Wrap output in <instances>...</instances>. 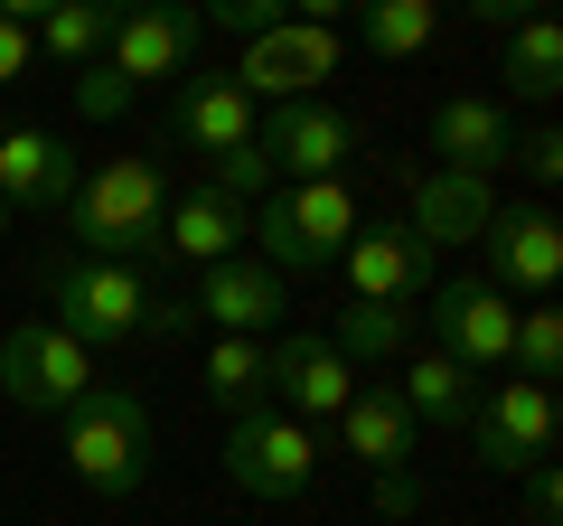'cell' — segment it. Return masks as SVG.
<instances>
[{
    "instance_id": "cell-24",
    "label": "cell",
    "mask_w": 563,
    "mask_h": 526,
    "mask_svg": "<svg viewBox=\"0 0 563 526\" xmlns=\"http://www.w3.org/2000/svg\"><path fill=\"white\" fill-rule=\"evenodd\" d=\"M29 39H38V57H57L66 76H85V66L103 57V39H113V10H103V0H57V10H38Z\"/></svg>"
},
{
    "instance_id": "cell-32",
    "label": "cell",
    "mask_w": 563,
    "mask_h": 526,
    "mask_svg": "<svg viewBox=\"0 0 563 526\" xmlns=\"http://www.w3.org/2000/svg\"><path fill=\"white\" fill-rule=\"evenodd\" d=\"M517 161H526V179L554 188L563 179V132H517Z\"/></svg>"
},
{
    "instance_id": "cell-12",
    "label": "cell",
    "mask_w": 563,
    "mask_h": 526,
    "mask_svg": "<svg viewBox=\"0 0 563 526\" xmlns=\"http://www.w3.org/2000/svg\"><path fill=\"white\" fill-rule=\"evenodd\" d=\"M479 244H488V273H479L488 292H526V302H544V292L563 283V226H554V207H498V217L479 226Z\"/></svg>"
},
{
    "instance_id": "cell-18",
    "label": "cell",
    "mask_w": 563,
    "mask_h": 526,
    "mask_svg": "<svg viewBox=\"0 0 563 526\" xmlns=\"http://www.w3.org/2000/svg\"><path fill=\"white\" fill-rule=\"evenodd\" d=\"M254 122H263V103L244 95L235 76H179L169 132H179L198 161H225V151H244V142H254Z\"/></svg>"
},
{
    "instance_id": "cell-21",
    "label": "cell",
    "mask_w": 563,
    "mask_h": 526,
    "mask_svg": "<svg viewBox=\"0 0 563 526\" xmlns=\"http://www.w3.org/2000/svg\"><path fill=\"white\" fill-rule=\"evenodd\" d=\"M339 432H347V451H357L376 480H385V470H413V451H422V424L395 405V385H357L347 414H339Z\"/></svg>"
},
{
    "instance_id": "cell-4",
    "label": "cell",
    "mask_w": 563,
    "mask_h": 526,
    "mask_svg": "<svg viewBox=\"0 0 563 526\" xmlns=\"http://www.w3.org/2000/svg\"><path fill=\"white\" fill-rule=\"evenodd\" d=\"M0 385H10V405L57 414V424H66V414L103 385V366H95V348L66 339L57 320H10V329H0Z\"/></svg>"
},
{
    "instance_id": "cell-9",
    "label": "cell",
    "mask_w": 563,
    "mask_h": 526,
    "mask_svg": "<svg viewBox=\"0 0 563 526\" xmlns=\"http://www.w3.org/2000/svg\"><path fill=\"white\" fill-rule=\"evenodd\" d=\"M198 47H207V20L198 10H113V39H103L95 66H113L122 85H169V76H198Z\"/></svg>"
},
{
    "instance_id": "cell-17",
    "label": "cell",
    "mask_w": 563,
    "mask_h": 526,
    "mask_svg": "<svg viewBox=\"0 0 563 526\" xmlns=\"http://www.w3.org/2000/svg\"><path fill=\"white\" fill-rule=\"evenodd\" d=\"M188 310L217 320V339H263V329L282 320V273H273V263H254V254L207 263L198 292H188Z\"/></svg>"
},
{
    "instance_id": "cell-20",
    "label": "cell",
    "mask_w": 563,
    "mask_h": 526,
    "mask_svg": "<svg viewBox=\"0 0 563 526\" xmlns=\"http://www.w3.org/2000/svg\"><path fill=\"white\" fill-rule=\"evenodd\" d=\"M488 217H498V188H488V179L422 169V188H413V226H404V235H413V244H470Z\"/></svg>"
},
{
    "instance_id": "cell-6",
    "label": "cell",
    "mask_w": 563,
    "mask_h": 526,
    "mask_svg": "<svg viewBox=\"0 0 563 526\" xmlns=\"http://www.w3.org/2000/svg\"><path fill=\"white\" fill-rule=\"evenodd\" d=\"M225 480L244 489V498H301L310 480H320V432L291 424V414H235V432H225Z\"/></svg>"
},
{
    "instance_id": "cell-28",
    "label": "cell",
    "mask_w": 563,
    "mask_h": 526,
    "mask_svg": "<svg viewBox=\"0 0 563 526\" xmlns=\"http://www.w3.org/2000/svg\"><path fill=\"white\" fill-rule=\"evenodd\" d=\"M554 366H563V320H554V310H517V358H507V376H554Z\"/></svg>"
},
{
    "instance_id": "cell-34",
    "label": "cell",
    "mask_w": 563,
    "mask_h": 526,
    "mask_svg": "<svg viewBox=\"0 0 563 526\" xmlns=\"http://www.w3.org/2000/svg\"><path fill=\"white\" fill-rule=\"evenodd\" d=\"M376 507H385V517H404V507H413V470H385V480H376Z\"/></svg>"
},
{
    "instance_id": "cell-2",
    "label": "cell",
    "mask_w": 563,
    "mask_h": 526,
    "mask_svg": "<svg viewBox=\"0 0 563 526\" xmlns=\"http://www.w3.org/2000/svg\"><path fill=\"white\" fill-rule=\"evenodd\" d=\"M357 188L347 179H301V188H273V198L254 207V226H244V244H254V263H273V273H320V263L347 254V235H357Z\"/></svg>"
},
{
    "instance_id": "cell-8",
    "label": "cell",
    "mask_w": 563,
    "mask_h": 526,
    "mask_svg": "<svg viewBox=\"0 0 563 526\" xmlns=\"http://www.w3.org/2000/svg\"><path fill=\"white\" fill-rule=\"evenodd\" d=\"M422 302H432V348H442L451 366L488 376V366L517 358V302H507V292H488L479 273H461V283H432Z\"/></svg>"
},
{
    "instance_id": "cell-25",
    "label": "cell",
    "mask_w": 563,
    "mask_h": 526,
    "mask_svg": "<svg viewBox=\"0 0 563 526\" xmlns=\"http://www.w3.org/2000/svg\"><path fill=\"white\" fill-rule=\"evenodd\" d=\"M207 395L235 414H263L273 405V339H217L207 348Z\"/></svg>"
},
{
    "instance_id": "cell-27",
    "label": "cell",
    "mask_w": 563,
    "mask_h": 526,
    "mask_svg": "<svg viewBox=\"0 0 563 526\" xmlns=\"http://www.w3.org/2000/svg\"><path fill=\"white\" fill-rule=\"evenodd\" d=\"M339 348L347 366H385V358H413V310H376V302H347L339 310Z\"/></svg>"
},
{
    "instance_id": "cell-11",
    "label": "cell",
    "mask_w": 563,
    "mask_h": 526,
    "mask_svg": "<svg viewBox=\"0 0 563 526\" xmlns=\"http://www.w3.org/2000/svg\"><path fill=\"white\" fill-rule=\"evenodd\" d=\"M470 432H479V461H488V470H536V461H554V385L498 376V395L470 405Z\"/></svg>"
},
{
    "instance_id": "cell-14",
    "label": "cell",
    "mask_w": 563,
    "mask_h": 526,
    "mask_svg": "<svg viewBox=\"0 0 563 526\" xmlns=\"http://www.w3.org/2000/svg\"><path fill=\"white\" fill-rule=\"evenodd\" d=\"M347 395H357V366L329 339H273V414H291V424H339Z\"/></svg>"
},
{
    "instance_id": "cell-5",
    "label": "cell",
    "mask_w": 563,
    "mask_h": 526,
    "mask_svg": "<svg viewBox=\"0 0 563 526\" xmlns=\"http://www.w3.org/2000/svg\"><path fill=\"white\" fill-rule=\"evenodd\" d=\"M47 292H57V329L85 348H122L151 329V283L132 263H95V254H66L47 263Z\"/></svg>"
},
{
    "instance_id": "cell-29",
    "label": "cell",
    "mask_w": 563,
    "mask_h": 526,
    "mask_svg": "<svg viewBox=\"0 0 563 526\" xmlns=\"http://www.w3.org/2000/svg\"><path fill=\"white\" fill-rule=\"evenodd\" d=\"M38 0H0V85H20L29 66H38Z\"/></svg>"
},
{
    "instance_id": "cell-1",
    "label": "cell",
    "mask_w": 563,
    "mask_h": 526,
    "mask_svg": "<svg viewBox=\"0 0 563 526\" xmlns=\"http://www.w3.org/2000/svg\"><path fill=\"white\" fill-rule=\"evenodd\" d=\"M161 217H169V179H161V161H141V151H122V161L85 169L76 198H66L76 254L132 263V273H141V254H161Z\"/></svg>"
},
{
    "instance_id": "cell-22",
    "label": "cell",
    "mask_w": 563,
    "mask_h": 526,
    "mask_svg": "<svg viewBox=\"0 0 563 526\" xmlns=\"http://www.w3.org/2000/svg\"><path fill=\"white\" fill-rule=\"evenodd\" d=\"M395 405L413 414L422 432H442V424H470L479 385H470V366H451L442 348H413V358H404V385H395Z\"/></svg>"
},
{
    "instance_id": "cell-33",
    "label": "cell",
    "mask_w": 563,
    "mask_h": 526,
    "mask_svg": "<svg viewBox=\"0 0 563 526\" xmlns=\"http://www.w3.org/2000/svg\"><path fill=\"white\" fill-rule=\"evenodd\" d=\"M526 517H536V526H554V517H563V480H554V461L526 470Z\"/></svg>"
},
{
    "instance_id": "cell-13",
    "label": "cell",
    "mask_w": 563,
    "mask_h": 526,
    "mask_svg": "<svg viewBox=\"0 0 563 526\" xmlns=\"http://www.w3.org/2000/svg\"><path fill=\"white\" fill-rule=\"evenodd\" d=\"M76 151L57 142V132H38V122H20V132H0V207L10 217H66V198H76Z\"/></svg>"
},
{
    "instance_id": "cell-19",
    "label": "cell",
    "mask_w": 563,
    "mask_h": 526,
    "mask_svg": "<svg viewBox=\"0 0 563 526\" xmlns=\"http://www.w3.org/2000/svg\"><path fill=\"white\" fill-rule=\"evenodd\" d=\"M244 226H254V207L217 198V188H188V198H169V217H161V254H188L207 273V263L244 254Z\"/></svg>"
},
{
    "instance_id": "cell-23",
    "label": "cell",
    "mask_w": 563,
    "mask_h": 526,
    "mask_svg": "<svg viewBox=\"0 0 563 526\" xmlns=\"http://www.w3.org/2000/svg\"><path fill=\"white\" fill-rule=\"evenodd\" d=\"M507 95L517 103H554L563 95V29L544 20V10H526V20L507 29Z\"/></svg>"
},
{
    "instance_id": "cell-16",
    "label": "cell",
    "mask_w": 563,
    "mask_h": 526,
    "mask_svg": "<svg viewBox=\"0 0 563 526\" xmlns=\"http://www.w3.org/2000/svg\"><path fill=\"white\" fill-rule=\"evenodd\" d=\"M507 161H517V122H507V103L451 95L442 113H432V169H461V179H488V188H498Z\"/></svg>"
},
{
    "instance_id": "cell-15",
    "label": "cell",
    "mask_w": 563,
    "mask_h": 526,
    "mask_svg": "<svg viewBox=\"0 0 563 526\" xmlns=\"http://www.w3.org/2000/svg\"><path fill=\"white\" fill-rule=\"evenodd\" d=\"M339 263H347V292L376 310H413L432 292V244H413L404 226H357Z\"/></svg>"
},
{
    "instance_id": "cell-35",
    "label": "cell",
    "mask_w": 563,
    "mask_h": 526,
    "mask_svg": "<svg viewBox=\"0 0 563 526\" xmlns=\"http://www.w3.org/2000/svg\"><path fill=\"white\" fill-rule=\"evenodd\" d=\"M0 235H10V207H0Z\"/></svg>"
},
{
    "instance_id": "cell-26",
    "label": "cell",
    "mask_w": 563,
    "mask_h": 526,
    "mask_svg": "<svg viewBox=\"0 0 563 526\" xmlns=\"http://www.w3.org/2000/svg\"><path fill=\"white\" fill-rule=\"evenodd\" d=\"M432 39H442V10H432V0H366L357 10V47L366 57H422Z\"/></svg>"
},
{
    "instance_id": "cell-10",
    "label": "cell",
    "mask_w": 563,
    "mask_h": 526,
    "mask_svg": "<svg viewBox=\"0 0 563 526\" xmlns=\"http://www.w3.org/2000/svg\"><path fill=\"white\" fill-rule=\"evenodd\" d=\"M254 151L273 161L282 188L339 179V161L357 151V113H339V103H273V113L254 122Z\"/></svg>"
},
{
    "instance_id": "cell-31",
    "label": "cell",
    "mask_w": 563,
    "mask_h": 526,
    "mask_svg": "<svg viewBox=\"0 0 563 526\" xmlns=\"http://www.w3.org/2000/svg\"><path fill=\"white\" fill-rule=\"evenodd\" d=\"M198 20H207V29H244V39H263V29H282V0H207Z\"/></svg>"
},
{
    "instance_id": "cell-3",
    "label": "cell",
    "mask_w": 563,
    "mask_h": 526,
    "mask_svg": "<svg viewBox=\"0 0 563 526\" xmlns=\"http://www.w3.org/2000/svg\"><path fill=\"white\" fill-rule=\"evenodd\" d=\"M66 470H76L95 498H132L151 480V405L132 385H95L76 414H66Z\"/></svg>"
},
{
    "instance_id": "cell-30",
    "label": "cell",
    "mask_w": 563,
    "mask_h": 526,
    "mask_svg": "<svg viewBox=\"0 0 563 526\" xmlns=\"http://www.w3.org/2000/svg\"><path fill=\"white\" fill-rule=\"evenodd\" d=\"M122 103H132V85H122L113 66H85V76H76V113H85V122H113Z\"/></svg>"
},
{
    "instance_id": "cell-7",
    "label": "cell",
    "mask_w": 563,
    "mask_h": 526,
    "mask_svg": "<svg viewBox=\"0 0 563 526\" xmlns=\"http://www.w3.org/2000/svg\"><path fill=\"white\" fill-rule=\"evenodd\" d=\"M347 66V39L339 29H301V20H282V29H263L254 47H244V66H235V85L254 103H320V85Z\"/></svg>"
}]
</instances>
